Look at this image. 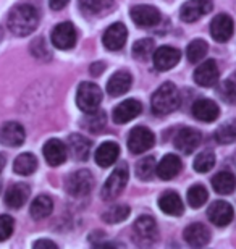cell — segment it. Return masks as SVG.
Listing matches in <instances>:
<instances>
[{"label":"cell","instance_id":"obj_1","mask_svg":"<svg viewBox=\"0 0 236 249\" xmlns=\"http://www.w3.org/2000/svg\"><path fill=\"white\" fill-rule=\"evenodd\" d=\"M39 24V12L29 3H19L8 15V29L15 36L24 37L34 33Z\"/></svg>","mask_w":236,"mask_h":249},{"label":"cell","instance_id":"obj_2","mask_svg":"<svg viewBox=\"0 0 236 249\" xmlns=\"http://www.w3.org/2000/svg\"><path fill=\"white\" fill-rule=\"evenodd\" d=\"M180 91L173 83H163L157 91L152 94L150 107L155 115H168L180 107Z\"/></svg>","mask_w":236,"mask_h":249},{"label":"cell","instance_id":"obj_3","mask_svg":"<svg viewBox=\"0 0 236 249\" xmlns=\"http://www.w3.org/2000/svg\"><path fill=\"white\" fill-rule=\"evenodd\" d=\"M102 102V91L94 83H81L76 92V104L79 110L84 113H91L99 110V106Z\"/></svg>","mask_w":236,"mask_h":249},{"label":"cell","instance_id":"obj_4","mask_svg":"<svg viewBox=\"0 0 236 249\" xmlns=\"http://www.w3.org/2000/svg\"><path fill=\"white\" fill-rule=\"evenodd\" d=\"M68 194L73 197H84L92 191L94 188V177L89 170H78L67 177L65 181Z\"/></svg>","mask_w":236,"mask_h":249},{"label":"cell","instance_id":"obj_5","mask_svg":"<svg viewBox=\"0 0 236 249\" xmlns=\"http://www.w3.org/2000/svg\"><path fill=\"white\" fill-rule=\"evenodd\" d=\"M128 168L127 165H120L112 172V175L107 178L105 185L100 191V196H102L104 201H113L115 197H118L125 186L128 185Z\"/></svg>","mask_w":236,"mask_h":249},{"label":"cell","instance_id":"obj_6","mask_svg":"<svg viewBox=\"0 0 236 249\" xmlns=\"http://www.w3.org/2000/svg\"><path fill=\"white\" fill-rule=\"evenodd\" d=\"M155 144V136L149 128L136 126L129 131L128 136V147L133 154H143L149 151Z\"/></svg>","mask_w":236,"mask_h":249},{"label":"cell","instance_id":"obj_7","mask_svg":"<svg viewBox=\"0 0 236 249\" xmlns=\"http://www.w3.org/2000/svg\"><path fill=\"white\" fill-rule=\"evenodd\" d=\"M50 39H52L54 46L60 51H70L76 44V29L70 21L60 23L54 28Z\"/></svg>","mask_w":236,"mask_h":249},{"label":"cell","instance_id":"obj_8","mask_svg":"<svg viewBox=\"0 0 236 249\" xmlns=\"http://www.w3.org/2000/svg\"><path fill=\"white\" fill-rule=\"evenodd\" d=\"M214 2L212 0H188L180 10V17L184 23H194L204 15L212 12Z\"/></svg>","mask_w":236,"mask_h":249},{"label":"cell","instance_id":"obj_9","mask_svg":"<svg viewBox=\"0 0 236 249\" xmlns=\"http://www.w3.org/2000/svg\"><path fill=\"white\" fill-rule=\"evenodd\" d=\"M131 19L138 26L143 28H152L157 26L162 19V15L155 7H150V5H136V7L131 8Z\"/></svg>","mask_w":236,"mask_h":249},{"label":"cell","instance_id":"obj_10","mask_svg":"<svg viewBox=\"0 0 236 249\" xmlns=\"http://www.w3.org/2000/svg\"><path fill=\"white\" fill-rule=\"evenodd\" d=\"M207 217L214 225L227 227L233 220L235 211H233L232 204H228L227 201H215L210 204V207L207 209Z\"/></svg>","mask_w":236,"mask_h":249},{"label":"cell","instance_id":"obj_11","mask_svg":"<svg viewBox=\"0 0 236 249\" xmlns=\"http://www.w3.org/2000/svg\"><path fill=\"white\" fill-rule=\"evenodd\" d=\"M182 58V52L175 47L170 46H162L159 47L157 51H154L152 60H154V67L159 70V71H167V70H172L175 65L180 62Z\"/></svg>","mask_w":236,"mask_h":249},{"label":"cell","instance_id":"obj_12","mask_svg":"<svg viewBox=\"0 0 236 249\" xmlns=\"http://www.w3.org/2000/svg\"><path fill=\"white\" fill-rule=\"evenodd\" d=\"M218 67L215 60H205L204 63H200L194 71V81L196 84L202 88H212L218 83Z\"/></svg>","mask_w":236,"mask_h":249},{"label":"cell","instance_id":"obj_13","mask_svg":"<svg viewBox=\"0 0 236 249\" xmlns=\"http://www.w3.org/2000/svg\"><path fill=\"white\" fill-rule=\"evenodd\" d=\"M200 139H202V136H200V133L198 131V129L183 128L177 133V136H175V139H173V144L180 152L191 154L193 151L198 149V146L200 144Z\"/></svg>","mask_w":236,"mask_h":249},{"label":"cell","instance_id":"obj_14","mask_svg":"<svg viewBox=\"0 0 236 249\" xmlns=\"http://www.w3.org/2000/svg\"><path fill=\"white\" fill-rule=\"evenodd\" d=\"M127 37H128L127 26L123 23H115L105 29L102 42L105 49H109V51H120V49H123L125 42H127Z\"/></svg>","mask_w":236,"mask_h":249},{"label":"cell","instance_id":"obj_15","mask_svg":"<svg viewBox=\"0 0 236 249\" xmlns=\"http://www.w3.org/2000/svg\"><path fill=\"white\" fill-rule=\"evenodd\" d=\"M26 139L24 128L17 122H8L0 128V142L8 147H19Z\"/></svg>","mask_w":236,"mask_h":249},{"label":"cell","instance_id":"obj_16","mask_svg":"<svg viewBox=\"0 0 236 249\" xmlns=\"http://www.w3.org/2000/svg\"><path fill=\"white\" fill-rule=\"evenodd\" d=\"M141 112H143L141 102L136 101V99H128V101H123L122 104H118V106L113 108L112 117L115 123L125 124V123L131 122L133 118H136Z\"/></svg>","mask_w":236,"mask_h":249},{"label":"cell","instance_id":"obj_17","mask_svg":"<svg viewBox=\"0 0 236 249\" xmlns=\"http://www.w3.org/2000/svg\"><path fill=\"white\" fill-rule=\"evenodd\" d=\"M233 29H235L233 19L228 15L220 13L210 23V36L217 42H227L233 36Z\"/></svg>","mask_w":236,"mask_h":249},{"label":"cell","instance_id":"obj_18","mask_svg":"<svg viewBox=\"0 0 236 249\" xmlns=\"http://www.w3.org/2000/svg\"><path fill=\"white\" fill-rule=\"evenodd\" d=\"M134 235H136L138 240H141V243L150 245V243H154L159 236L157 223L149 215L139 217L138 220L134 222Z\"/></svg>","mask_w":236,"mask_h":249},{"label":"cell","instance_id":"obj_19","mask_svg":"<svg viewBox=\"0 0 236 249\" xmlns=\"http://www.w3.org/2000/svg\"><path fill=\"white\" fill-rule=\"evenodd\" d=\"M44 157L50 167H58L67 160V146L60 141V139H49L46 142V146L42 149Z\"/></svg>","mask_w":236,"mask_h":249},{"label":"cell","instance_id":"obj_20","mask_svg":"<svg viewBox=\"0 0 236 249\" xmlns=\"http://www.w3.org/2000/svg\"><path fill=\"white\" fill-rule=\"evenodd\" d=\"M193 115L198 120L204 123H210L217 120L220 115V108L214 101L210 99H199L193 104Z\"/></svg>","mask_w":236,"mask_h":249},{"label":"cell","instance_id":"obj_21","mask_svg":"<svg viewBox=\"0 0 236 249\" xmlns=\"http://www.w3.org/2000/svg\"><path fill=\"white\" fill-rule=\"evenodd\" d=\"M183 236H184V241L193 248H202L210 241L209 228L202 225V223H191L189 227H186Z\"/></svg>","mask_w":236,"mask_h":249},{"label":"cell","instance_id":"obj_22","mask_svg":"<svg viewBox=\"0 0 236 249\" xmlns=\"http://www.w3.org/2000/svg\"><path fill=\"white\" fill-rule=\"evenodd\" d=\"M29 194H31V189H29L28 185H24V183H15V185H12L7 189L3 199H5L7 207L19 209V207H23L24 204H26Z\"/></svg>","mask_w":236,"mask_h":249},{"label":"cell","instance_id":"obj_23","mask_svg":"<svg viewBox=\"0 0 236 249\" xmlns=\"http://www.w3.org/2000/svg\"><path fill=\"white\" fill-rule=\"evenodd\" d=\"M133 84V76L131 73L127 71V70H120L113 74L112 78L109 79L107 83V92L112 94V96H123L125 92L129 91Z\"/></svg>","mask_w":236,"mask_h":249},{"label":"cell","instance_id":"obj_24","mask_svg":"<svg viewBox=\"0 0 236 249\" xmlns=\"http://www.w3.org/2000/svg\"><path fill=\"white\" fill-rule=\"evenodd\" d=\"M120 156V146L117 142H112V141H107V142H102L100 146L97 147L95 151V163L99 167H110L117 162V159Z\"/></svg>","mask_w":236,"mask_h":249},{"label":"cell","instance_id":"obj_25","mask_svg":"<svg viewBox=\"0 0 236 249\" xmlns=\"http://www.w3.org/2000/svg\"><path fill=\"white\" fill-rule=\"evenodd\" d=\"M159 207L163 213L172 215V217L182 215L184 211L182 197H180L178 193H175V191H165L162 196L159 197Z\"/></svg>","mask_w":236,"mask_h":249},{"label":"cell","instance_id":"obj_26","mask_svg":"<svg viewBox=\"0 0 236 249\" xmlns=\"http://www.w3.org/2000/svg\"><path fill=\"white\" fill-rule=\"evenodd\" d=\"M183 163L180 160L178 156L175 154H167L157 165V175L160 180H172L182 172Z\"/></svg>","mask_w":236,"mask_h":249},{"label":"cell","instance_id":"obj_27","mask_svg":"<svg viewBox=\"0 0 236 249\" xmlns=\"http://www.w3.org/2000/svg\"><path fill=\"white\" fill-rule=\"evenodd\" d=\"M70 149V154L76 159V160H88L89 154H91V142H89V139H86L81 134H72V136L68 138V146Z\"/></svg>","mask_w":236,"mask_h":249},{"label":"cell","instance_id":"obj_28","mask_svg":"<svg viewBox=\"0 0 236 249\" xmlns=\"http://www.w3.org/2000/svg\"><path fill=\"white\" fill-rule=\"evenodd\" d=\"M212 188L218 194H232L236 189V177L232 172H218L212 178Z\"/></svg>","mask_w":236,"mask_h":249},{"label":"cell","instance_id":"obj_29","mask_svg":"<svg viewBox=\"0 0 236 249\" xmlns=\"http://www.w3.org/2000/svg\"><path fill=\"white\" fill-rule=\"evenodd\" d=\"M52 211H54V201L49 196H46V194L37 196L34 199L31 204V209H29L31 217L34 220H42V218L49 217L50 213H52Z\"/></svg>","mask_w":236,"mask_h":249},{"label":"cell","instance_id":"obj_30","mask_svg":"<svg viewBox=\"0 0 236 249\" xmlns=\"http://www.w3.org/2000/svg\"><path fill=\"white\" fill-rule=\"evenodd\" d=\"M36 168H37V159L31 152H26V154L18 156L17 160H15V163H13V170L21 177L31 175V173L36 172Z\"/></svg>","mask_w":236,"mask_h":249},{"label":"cell","instance_id":"obj_31","mask_svg":"<svg viewBox=\"0 0 236 249\" xmlns=\"http://www.w3.org/2000/svg\"><path fill=\"white\" fill-rule=\"evenodd\" d=\"M207 51H209L207 42L202 41V39H194L193 42H189V46L186 49L188 60L191 63H198V62L202 60L205 55H207Z\"/></svg>","mask_w":236,"mask_h":249},{"label":"cell","instance_id":"obj_32","mask_svg":"<svg viewBox=\"0 0 236 249\" xmlns=\"http://www.w3.org/2000/svg\"><path fill=\"white\" fill-rule=\"evenodd\" d=\"M157 173V165H155L154 157H144L136 163V177L143 181H149Z\"/></svg>","mask_w":236,"mask_h":249},{"label":"cell","instance_id":"obj_33","mask_svg":"<svg viewBox=\"0 0 236 249\" xmlns=\"http://www.w3.org/2000/svg\"><path fill=\"white\" fill-rule=\"evenodd\" d=\"M83 128L84 129H89L91 133H99L102 131L104 126H105V113L100 112V110H95L88 113V117L83 120Z\"/></svg>","mask_w":236,"mask_h":249},{"label":"cell","instance_id":"obj_34","mask_svg":"<svg viewBox=\"0 0 236 249\" xmlns=\"http://www.w3.org/2000/svg\"><path fill=\"white\" fill-rule=\"evenodd\" d=\"M207 197H209V193L202 185H194L188 189V204L194 209L202 207L205 201H207Z\"/></svg>","mask_w":236,"mask_h":249},{"label":"cell","instance_id":"obj_35","mask_svg":"<svg viewBox=\"0 0 236 249\" xmlns=\"http://www.w3.org/2000/svg\"><path fill=\"white\" fill-rule=\"evenodd\" d=\"M129 217V207L128 206H115V207H110L109 211H105L102 213V220L105 223H120L123 220H127Z\"/></svg>","mask_w":236,"mask_h":249},{"label":"cell","instance_id":"obj_36","mask_svg":"<svg viewBox=\"0 0 236 249\" xmlns=\"http://www.w3.org/2000/svg\"><path fill=\"white\" fill-rule=\"evenodd\" d=\"M215 139H217V142L220 144L236 142V120L222 124V126L215 131Z\"/></svg>","mask_w":236,"mask_h":249},{"label":"cell","instance_id":"obj_37","mask_svg":"<svg viewBox=\"0 0 236 249\" xmlns=\"http://www.w3.org/2000/svg\"><path fill=\"white\" fill-rule=\"evenodd\" d=\"M215 165V154L212 151L200 152L198 157L194 159V170L198 173H207Z\"/></svg>","mask_w":236,"mask_h":249},{"label":"cell","instance_id":"obj_38","mask_svg":"<svg viewBox=\"0 0 236 249\" xmlns=\"http://www.w3.org/2000/svg\"><path fill=\"white\" fill-rule=\"evenodd\" d=\"M133 55L138 60H147L150 55H154V41L152 39H141L136 41L133 46Z\"/></svg>","mask_w":236,"mask_h":249},{"label":"cell","instance_id":"obj_39","mask_svg":"<svg viewBox=\"0 0 236 249\" xmlns=\"http://www.w3.org/2000/svg\"><path fill=\"white\" fill-rule=\"evenodd\" d=\"M112 2L113 0H79L81 7L91 13L104 12V10H107L110 5H112Z\"/></svg>","mask_w":236,"mask_h":249},{"label":"cell","instance_id":"obj_40","mask_svg":"<svg viewBox=\"0 0 236 249\" xmlns=\"http://www.w3.org/2000/svg\"><path fill=\"white\" fill-rule=\"evenodd\" d=\"M222 96L225 101L236 104V71L230 76L222 86Z\"/></svg>","mask_w":236,"mask_h":249},{"label":"cell","instance_id":"obj_41","mask_svg":"<svg viewBox=\"0 0 236 249\" xmlns=\"http://www.w3.org/2000/svg\"><path fill=\"white\" fill-rule=\"evenodd\" d=\"M15 230V220L10 215H0V241H5L12 236Z\"/></svg>","mask_w":236,"mask_h":249},{"label":"cell","instance_id":"obj_42","mask_svg":"<svg viewBox=\"0 0 236 249\" xmlns=\"http://www.w3.org/2000/svg\"><path fill=\"white\" fill-rule=\"evenodd\" d=\"M68 2H70V0H49V5H50V8H52V10L58 12V10H62Z\"/></svg>","mask_w":236,"mask_h":249},{"label":"cell","instance_id":"obj_43","mask_svg":"<svg viewBox=\"0 0 236 249\" xmlns=\"http://www.w3.org/2000/svg\"><path fill=\"white\" fill-rule=\"evenodd\" d=\"M89 71H91L92 76H99L100 73L104 71V63L102 62H95L91 65V68H89Z\"/></svg>","mask_w":236,"mask_h":249},{"label":"cell","instance_id":"obj_44","mask_svg":"<svg viewBox=\"0 0 236 249\" xmlns=\"http://www.w3.org/2000/svg\"><path fill=\"white\" fill-rule=\"evenodd\" d=\"M42 246H46V248H57V245H55L54 241H50V240H39L34 243V248H42Z\"/></svg>","mask_w":236,"mask_h":249},{"label":"cell","instance_id":"obj_45","mask_svg":"<svg viewBox=\"0 0 236 249\" xmlns=\"http://www.w3.org/2000/svg\"><path fill=\"white\" fill-rule=\"evenodd\" d=\"M3 167H5V156L3 154H0V173H2Z\"/></svg>","mask_w":236,"mask_h":249}]
</instances>
